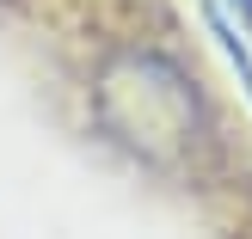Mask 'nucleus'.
Masks as SVG:
<instances>
[{
    "instance_id": "obj_1",
    "label": "nucleus",
    "mask_w": 252,
    "mask_h": 239,
    "mask_svg": "<svg viewBox=\"0 0 252 239\" xmlns=\"http://www.w3.org/2000/svg\"><path fill=\"white\" fill-rule=\"evenodd\" d=\"M234 12H240V31H252V0H234Z\"/></svg>"
}]
</instances>
